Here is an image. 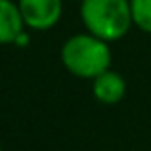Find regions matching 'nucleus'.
Returning a JSON list of instances; mask_svg holds the SVG:
<instances>
[{"label": "nucleus", "mask_w": 151, "mask_h": 151, "mask_svg": "<svg viewBox=\"0 0 151 151\" xmlns=\"http://www.w3.org/2000/svg\"><path fill=\"white\" fill-rule=\"evenodd\" d=\"M0 151H2V147H0Z\"/></svg>", "instance_id": "8"}, {"label": "nucleus", "mask_w": 151, "mask_h": 151, "mask_svg": "<svg viewBox=\"0 0 151 151\" xmlns=\"http://www.w3.org/2000/svg\"><path fill=\"white\" fill-rule=\"evenodd\" d=\"M25 19L21 15L19 4L12 0H0V44L15 42V38L23 33Z\"/></svg>", "instance_id": "5"}, {"label": "nucleus", "mask_w": 151, "mask_h": 151, "mask_svg": "<svg viewBox=\"0 0 151 151\" xmlns=\"http://www.w3.org/2000/svg\"><path fill=\"white\" fill-rule=\"evenodd\" d=\"M19 10L27 27L46 31L61 17V0H19Z\"/></svg>", "instance_id": "3"}, {"label": "nucleus", "mask_w": 151, "mask_h": 151, "mask_svg": "<svg viewBox=\"0 0 151 151\" xmlns=\"http://www.w3.org/2000/svg\"><path fill=\"white\" fill-rule=\"evenodd\" d=\"M27 40H29V37H27L25 33H21L17 38H15V44H19V46H25V44H27Z\"/></svg>", "instance_id": "7"}, {"label": "nucleus", "mask_w": 151, "mask_h": 151, "mask_svg": "<svg viewBox=\"0 0 151 151\" xmlns=\"http://www.w3.org/2000/svg\"><path fill=\"white\" fill-rule=\"evenodd\" d=\"M61 61L75 77L96 78L111 65V50L107 40L96 35H75L63 44Z\"/></svg>", "instance_id": "1"}, {"label": "nucleus", "mask_w": 151, "mask_h": 151, "mask_svg": "<svg viewBox=\"0 0 151 151\" xmlns=\"http://www.w3.org/2000/svg\"><path fill=\"white\" fill-rule=\"evenodd\" d=\"M130 8L134 23L151 35V0H130Z\"/></svg>", "instance_id": "6"}, {"label": "nucleus", "mask_w": 151, "mask_h": 151, "mask_svg": "<svg viewBox=\"0 0 151 151\" xmlns=\"http://www.w3.org/2000/svg\"><path fill=\"white\" fill-rule=\"evenodd\" d=\"M81 15L88 33L107 42L124 37L134 23L128 0H82Z\"/></svg>", "instance_id": "2"}, {"label": "nucleus", "mask_w": 151, "mask_h": 151, "mask_svg": "<svg viewBox=\"0 0 151 151\" xmlns=\"http://www.w3.org/2000/svg\"><path fill=\"white\" fill-rule=\"evenodd\" d=\"M126 94V82L119 73L113 71H103L94 78V96L101 103H119Z\"/></svg>", "instance_id": "4"}]
</instances>
